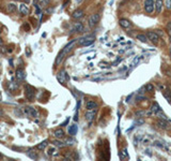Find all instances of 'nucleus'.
Instances as JSON below:
<instances>
[{
	"instance_id": "obj_26",
	"label": "nucleus",
	"mask_w": 171,
	"mask_h": 161,
	"mask_svg": "<svg viewBox=\"0 0 171 161\" xmlns=\"http://www.w3.org/2000/svg\"><path fill=\"white\" fill-rule=\"evenodd\" d=\"M53 145H56L57 147H64L66 144H65V143L60 142V141H55V142H53Z\"/></svg>"
},
{
	"instance_id": "obj_28",
	"label": "nucleus",
	"mask_w": 171,
	"mask_h": 161,
	"mask_svg": "<svg viewBox=\"0 0 171 161\" xmlns=\"http://www.w3.org/2000/svg\"><path fill=\"white\" fill-rule=\"evenodd\" d=\"M23 29L25 30V31H30V25H29V23H24V25H23Z\"/></svg>"
},
{
	"instance_id": "obj_11",
	"label": "nucleus",
	"mask_w": 171,
	"mask_h": 161,
	"mask_svg": "<svg viewBox=\"0 0 171 161\" xmlns=\"http://www.w3.org/2000/svg\"><path fill=\"white\" fill-rule=\"evenodd\" d=\"M25 113H26L27 115L31 116V117H37V116H38V112H37V110L33 109V107H31V106L26 107V109H25Z\"/></svg>"
},
{
	"instance_id": "obj_22",
	"label": "nucleus",
	"mask_w": 171,
	"mask_h": 161,
	"mask_svg": "<svg viewBox=\"0 0 171 161\" xmlns=\"http://www.w3.org/2000/svg\"><path fill=\"white\" fill-rule=\"evenodd\" d=\"M77 130H78V127L76 125H72L70 128H69V133L70 135H75L77 133Z\"/></svg>"
},
{
	"instance_id": "obj_21",
	"label": "nucleus",
	"mask_w": 171,
	"mask_h": 161,
	"mask_svg": "<svg viewBox=\"0 0 171 161\" xmlns=\"http://www.w3.org/2000/svg\"><path fill=\"white\" fill-rule=\"evenodd\" d=\"M137 40H139L140 42H142V43H147L148 42V37H147V34H143V33H139V34H137Z\"/></svg>"
},
{
	"instance_id": "obj_23",
	"label": "nucleus",
	"mask_w": 171,
	"mask_h": 161,
	"mask_svg": "<svg viewBox=\"0 0 171 161\" xmlns=\"http://www.w3.org/2000/svg\"><path fill=\"white\" fill-rule=\"evenodd\" d=\"M47 145H48V142L45 140V141L41 142L40 144H39V145L37 146V149H39V150H44L46 147H47Z\"/></svg>"
},
{
	"instance_id": "obj_36",
	"label": "nucleus",
	"mask_w": 171,
	"mask_h": 161,
	"mask_svg": "<svg viewBox=\"0 0 171 161\" xmlns=\"http://www.w3.org/2000/svg\"><path fill=\"white\" fill-rule=\"evenodd\" d=\"M167 30H171V21H169V24L168 25H167Z\"/></svg>"
},
{
	"instance_id": "obj_6",
	"label": "nucleus",
	"mask_w": 171,
	"mask_h": 161,
	"mask_svg": "<svg viewBox=\"0 0 171 161\" xmlns=\"http://www.w3.org/2000/svg\"><path fill=\"white\" fill-rule=\"evenodd\" d=\"M96 115V110H88V112L86 113V119L89 123H92V120L94 119V117Z\"/></svg>"
},
{
	"instance_id": "obj_44",
	"label": "nucleus",
	"mask_w": 171,
	"mask_h": 161,
	"mask_svg": "<svg viewBox=\"0 0 171 161\" xmlns=\"http://www.w3.org/2000/svg\"><path fill=\"white\" fill-rule=\"evenodd\" d=\"M170 58H171V51H170Z\"/></svg>"
},
{
	"instance_id": "obj_2",
	"label": "nucleus",
	"mask_w": 171,
	"mask_h": 161,
	"mask_svg": "<svg viewBox=\"0 0 171 161\" xmlns=\"http://www.w3.org/2000/svg\"><path fill=\"white\" fill-rule=\"evenodd\" d=\"M155 10V1L154 0H145L144 1V11L148 14H152Z\"/></svg>"
},
{
	"instance_id": "obj_13",
	"label": "nucleus",
	"mask_w": 171,
	"mask_h": 161,
	"mask_svg": "<svg viewBox=\"0 0 171 161\" xmlns=\"http://www.w3.org/2000/svg\"><path fill=\"white\" fill-rule=\"evenodd\" d=\"M19 12H20V14H23V15H28V14H29V8H28V5L25 2L19 5Z\"/></svg>"
},
{
	"instance_id": "obj_8",
	"label": "nucleus",
	"mask_w": 171,
	"mask_h": 161,
	"mask_svg": "<svg viewBox=\"0 0 171 161\" xmlns=\"http://www.w3.org/2000/svg\"><path fill=\"white\" fill-rule=\"evenodd\" d=\"M16 78L18 81H24L26 78V72L23 68H19V69L16 70Z\"/></svg>"
},
{
	"instance_id": "obj_4",
	"label": "nucleus",
	"mask_w": 171,
	"mask_h": 161,
	"mask_svg": "<svg viewBox=\"0 0 171 161\" xmlns=\"http://www.w3.org/2000/svg\"><path fill=\"white\" fill-rule=\"evenodd\" d=\"M94 39L95 38L93 37V35H92V37H86V38H83V39H79L78 43H79V45H81V46H89L94 42Z\"/></svg>"
},
{
	"instance_id": "obj_24",
	"label": "nucleus",
	"mask_w": 171,
	"mask_h": 161,
	"mask_svg": "<svg viewBox=\"0 0 171 161\" xmlns=\"http://www.w3.org/2000/svg\"><path fill=\"white\" fill-rule=\"evenodd\" d=\"M151 110L153 111V113H157V112H159V111H162L160 110V106L157 104V103H153Z\"/></svg>"
},
{
	"instance_id": "obj_19",
	"label": "nucleus",
	"mask_w": 171,
	"mask_h": 161,
	"mask_svg": "<svg viewBox=\"0 0 171 161\" xmlns=\"http://www.w3.org/2000/svg\"><path fill=\"white\" fill-rule=\"evenodd\" d=\"M27 156L29 157L30 159H32V160H37L38 157H39L38 156V153L34 152L33 149H29V150H28V152H27Z\"/></svg>"
},
{
	"instance_id": "obj_29",
	"label": "nucleus",
	"mask_w": 171,
	"mask_h": 161,
	"mask_svg": "<svg viewBox=\"0 0 171 161\" xmlns=\"http://www.w3.org/2000/svg\"><path fill=\"white\" fill-rule=\"evenodd\" d=\"M144 115V111H137L136 113H135V116H136L137 118H139V117H142Z\"/></svg>"
},
{
	"instance_id": "obj_10",
	"label": "nucleus",
	"mask_w": 171,
	"mask_h": 161,
	"mask_svg": "<svg viewBox=\"0 0 171 161\" xmlns=\"http://www.w3.org/2000/svg\"><path fill=\"white\" fill-rule=\"evenodd\" d=\"M119 25L122 28H124V29H127V28L131 27V23L128 19H126V18H121L119 20Z\"/></svg>"
},
{
	"instance_id": "obj_5",
	"label": "nucleus",
	"mask_w": 171,
	"mask_h": 161,
	"mask_svg": "<svg viewBox=\"0 0 171 161\" xmlns=\"http://www.w3.org/2000/svg\"><path fill=\"white\" fill-rule=\"evenodd\" d=\"M147 37L149 40H151V42H153L154 44H157V42L159 40V35L156 33V32H153V31H149L147 33Z\"/></svg>"
},
{
	"instance_id": "obj_15",
	"label": "nucleus",
	"mask_w": 171,
	"mask_h": 161,
	"mask_svg": "<svg viewBox=\"0 0 171 161\" xmlns=\"http://www.w3.org/2000/svg\"><path fill=\"white\" fill-rule=\"evenodd\" d=\"M6 9H8V12L11 14L17 12V5L15 3H9V4L6 5Z\"/></svg>"
},
{
	"instance_id": "obj_38",
	"label": "nucleus",
	"mask_w": 171,
	"mask_h": 161,
	"mask_svg": "<svg viewBox=\"0 0 171 161\" xmlns=\"http://www.w3.org/2000/svg\"><path fill=\"white\" fill-rule=\"evenodd\" d=\"M158 35H163V32H162V30H157V32H156Z\"/></svg>"
},
{
	"instance_id": "obj_30",
	"label": "nucleus",
	"mask_w": 171,
	"mask_h": 161,
	"mask_svg": "<svg viewBox=\"0 0 171 161\" xmlns=\"http://www.w3.org/2000/svg\"><path fill=\"white\" fill-rule=\"evenodd\" d=\"M56 152H57V149H56V148H50V149H49V150H48V155H49V156H53V155H58V154H57Z\"/></svg>"
},
{
	"instance_id": "obj_9",
	"label": "nucleus",
	"mask_w": 171,
	"mask_h": 161,
	"mask_svg": "<svg viewBox=\"0 0 171 161\" xmlns=\"http://www.w3.org/2000/svg\"><path fill=\"white\" fill-rule=\"evenodd\" d=\"M85 15V12L81 9H77V10H75L74 12H73V14H72V17L74 19H79V18H81Z\"/></svg>"
},
{
	"instance_id": "obj_32",
	"label": "nucleus",
	"mask_w": 171,
	"mask_h": 161,
	"mask_svg": "<svg viewBox=\"0 0 171 161\" xmlns=\"http://www.w3.org/2000/svg\"><path fill=\"white\" fill-rule=\"evenodd\" d=\"M127 150L126 149H123L122 150V158H124V157H126V158H128V155H127Z\"/></svg>"
},
{
	"instance_id": "obj_12",
	"label": "nucleus",
	"mask_w": 171,
	"mask_h": 161,
	"mask_svg": "<svg viewBox=\"0 0 171 161\" xmlns=\"http://www.w3.org/2000/svg\"><path fill=\"white\" fill-rule=\"evenodd\" d=\"M85 29V26L83 23H75L73 26V31L74 32H83Z\"/></svg>"
},
{
	"instance_id": "obj_17",
	"label": "nucleus",
	"mask_w": 171,
	"mask_h": 161,
	"mask_svg": "<svg viewBox=\"0 0 171 161\" xmlns=\"http://www.w3.org/2000/svg\"><path fill=\"white\" fill-rule=\"evenodd\" d=\"M75 43H76V40H73L72 42H70L69 44H67L65 47H64V49L62 51L63 54H66V53H69L70 51H72V48H73V46L75 45Z\"/></svg>"
},
{
	"instance_id": "obj_3",
	"label": "nucleus",
	"mask_w": 171,
	"mask_h": 161,
	"mask_svg": "<svg viewBox=\"0 0 171 161\" xmlns=\"http://www.w3.org/2000/svg\"><path fill=\"white\" fill-rule=\"evenodd\" d=\"M99 14L98 13H94V14H92V15L89 17V26H90L91 28H93L95 27L96 25H97V23L99 21Z\"/></svg>"
},
{
	"instance_id": "obj_43",
	"label": "nucleus",
	"mask_w": 171,
	"mask_h": 161,
	"mask_svg": "<svg viewBox=\"0 0 171 161\" xmlns=\"http://www.w3.org/2000/svg\"><path fill=\"white\" fill-rule=\"evenodd\" d=\"M76 1H77V2H80V1H83V0H76Z\"/></svg>"
},
{
	"instance_id": "obj_20",
	"label": "nucleus",
	"mask_w": 171,
	"mask_h": 161,
	"mask_svg": "<svg viewBox=\"0 0 171 161\" xmlns=\"http://www.w3.org/2000/svg\"><path fill=\"white\" fill-rule=\"evenodd\" d=\"M53 135H55V138H57V139H62L64 137V131L62 129H56V130L53 131Z\"/></svg>"
},
{
	"instance_id": "obj_41",
	"label": "nucleus",
	"mask_w": 171,
	"mask_h": 161,
	"mask_svg": "<svg viewBox=\"0 0 171 161\" xmlns=\"http://www.w3.org/2000/svg\"><path fill=\"white\" fill-rule=\"evenodd\" d=\"M170 42H171V30H170Z\"/></svg>"
},
{
	"instance_id": "obj_31",
	"label": "nucleus",
	"mask_w": 171,
	"mask_h": 161,
	"mask_svg": "<svg viewBox=\"0 0 171 161\" xmlns=\"http://www.w3.org/2000/svg\"><path fill=\"white\" fill-rule=\"evenodd\" d=\"M65 144H66V145H73V144H74V140H70V139H67L66 141H65Z\"/></svg>"
},
{
	"instance_id": "obj_18",
	"label": "nucleus",
	"mask_w": 171,
	"mask_h": 161,
	"mask_svg": "<svg viewBox=\"0 0 171 161\" xmlns=\"http://www.w3.org/2000/svg\"><path fill=\"white\" fill-rule=\"evenodd\" d=\"M86 107H87V110H96V109H97V103L94 102V101H92V100H90V101L87 102Z\"/></svg>"
},
{
	"instance_id": "obj_40",
	"label": "nucleus",
	"mask_w": 171,
	"mask_h": 161,
	"mask_svg": "<svg viewBox=\"0 0 171 161\" xmlns=\"http://www.w3.org/2000/svg\"><path fill=\"white\" fill-rule=\"evenodd\" d=\"M30 54H31V52H30V49H28V48H27V55H30Z\"/></svg>"
},
{
	"instance_id": "obj_27",
	"label": "nucleus",
	"mask_w": 171,
	"mask_h": 161,
	"mask_svg": "<svg viewBox=\"0 0 171 161\" xmlns=\"http://www.w3.org/2000/svg\"><path fill=\"white\" fill-rule=\"evenodd\" d=\"M164 5L166 6L167 10H171V0H165V3Z\"/></svg>"
},
{
	"instance_id": "obj_25",
	"label": "nucleus",
	"mask_w": 171,
	"mask_h": 161,
	"mask_svg": "<svg viewBox=\"0 0 171 161\" xmlns=\"http://www.w3.org/2000/svg\"><path fill=\"white\" fill-rule=\"evenodd\" d=\"M144 88H145V91H149V92L154 90V86H153L152 84H147L144 86Z\"/></svg>"
},
{
	"instance_id": "obj_45",
	"label": "nucleus",
	"mask_w": 171,
	"mask_h": 161,
	"mask_svg": "<svg viewBox=\"0 0 171 161\" xmlns=\"http://www.w3.org/2000/svg\"><path fill=\"white\" fill-rule=\"evenodd\" d=\"M13 1H18V0H13Z\"/></svg>"
},
{
	"instance_id": "obj_1",
	"label": "nucleus",
	"mask_w": 171,
	"mask_h": 161,
	"mask_svg": "<svg viewBox=\"0 0 171 161\" xmlns=\"http://www.w3.org/2000/svg\"><path fill=\"white\" fill-rule=\"evenodd\" d=\"M35 88L31 85H26L25 86V95H26V98L29 100V101H33L35 98Z\"/></svg>"
},
{
	"instance_id": "obj_7",
	"label": "nucleus",
	"mask_w": 171,
	"mask_h": 161,
	"mask_svg": "<svg viewBox=\"0 0 171 161\" xmlns=\"http://www.w3.org/2000/svg\"><path fill=\"white\" fill-rule=\"evenodd\" d=\"M57 77H58V80H59V82L61 84H64L66 81H69V75L66 74L65 71H61V72L58 74V76H57Z\"/></svg>"
},
{
	"instance_id": "obj_37",
	"label": "nucleus",
	"mask_w": 171,
	"mask_h": 161,
	"mask_svg": "<svg viewBox=\"0 0 171 161\" xmlns=\"http://www.w3.org/2000/svg\"><path fill=\"white\" fill-rule=\"evenodd\" d=\"M120 61H121V58H120V59H118L117 61H115V62H113V63H112V66H116V64H118V63H119Z\"/></svg>"
},
{
	"instance_id": "obj_14",
	"label": "nucleus",
	"mask_w": 171,
	"mask_h": 161,
	"mask_svg": "<svg viewBox=\"0 0 171 161\" xmlns=\"http://www.w3.org/2000/svg\"><path fill=\"white\" fill-rule=\"evenodd\" d=\"M163 5H164V1L163 0H156L155 1V10L158 14L163 11Z\"/></svg>"
},
{
	"instance_id": "obj_35",
	"label": "nucleus",
	"mask_w": 171,
	"mask_h": 161,
	"mask_svg": "<svg viewBox=\"0 0 171 161\" xmlns=\"http://www.w3.org/2000/svg\"><path fill=\"white\" fill-rule=\"evenodd\" d=\"M139 59H140V57H137V58L135 59V61H133V63H131V67H133V66H135V64H136V63L139 61Z\"/></svg>"
},
{
	"instance_id": "obj_16",
	"label": "nucleus",
	"mask_w": 171,
	"mask_h": 161,
	"mask_svg": "<svg viewBox=\"0 0 171 161\" xmlns=\"http://www.w3.org/2000/svg\"><path fill=\"white\" fill-rule=\"evenodd\" d=\"M157 125H158V127L163 128V129H168V128H169L168 120H166V119H162V118H160V119L158 120Z\"/></svg>"
},
{
	"instance_id": "obj_39",
	"label": "nucleus",
	"mask_w": 171,
	"mask_h": 161,
	"mask_svg": "<svg viewBox=\"0 0 171 161\" xmlns=\"http://www.w3.org/2000/svg\"><path fill=\"white\" fill-rule=\"evenodd\" d=\"M21 1H24L25 3H30L31 0H21Z\"/></svg>"
},
{
	"instance_id": "obj_33",
	"label": "nucleus",
	"mask_w": 171,
	"mask_h": 161,
	"mask_svg": "<svg viewBox=\"0 0 171 161\" xmlns=\"http://www.w3.org/2000/svg\"><path fill=\"white\" fill-rule=\"evenodd\" d=\"M143 123H144L143 118H142V117H139V119L137 120V124H138V125H142V124H143Z\"/></svg>"
},
{
	"instance_id": "obj_42",
	"label": "nucleus",
	"mask_w": 171,
	"mask_h": 161,
	"mask_svg": "<svg viewBox=\"0 0 171 161\" xmlns=\"http://www.w3.org/2000/svg\"><path fill=\"white\" fill-rule=\"evenodd\" d=\"M2 158V155H1V153H0V159H1Z\"/></svg>"
},
{
	"instance_id": "obj_34",
	"label": "nucleus",
	"mask_w": 171,
	"mask_h": 161,
	"mask_svg": "<svg viewBox=\"0 0 171 161\" xmlns=\"http://www.w3.org/2000/svg\"><path fill=\"white\" fill-rule=\"evenodd\" d=\"M141 99H142V100H147V98H145V97H143V96H139V97H137V101H141Z\"/></svg>"
}]
</instances>
